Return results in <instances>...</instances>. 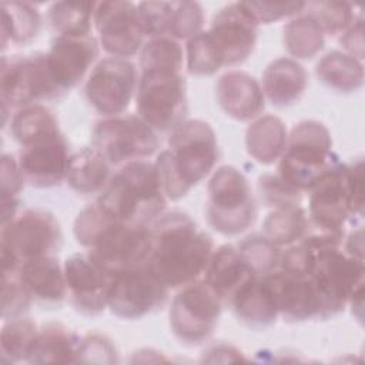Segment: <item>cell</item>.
<instances>
[{"instance_id":"d6a6232c","label":"cell","mask_w":365,"mask_h":365,"mask_svg":"<svg viewBox=\"0 0 365 365\" xmlns=\"http://www.w3.org/2000/svg\"><path fill=\"white\" fill-rule=\"evenodd\" d=\"M309 217L299 205L275 208L262 222L264 235L275 245L289 247L309 234Z\"/></svg>"},{"instance_id":"cb8c5ba5","label":"cell","mask_w":365,"mask_h":365,"mask_svg":"<svg viewBox=\"0 0 365 365\" xmlns=\"http://www.w3.org/2000/svg\"><path fill=\"white\" fill-rule=\"evenodd\" d=\"M308 74L292 58L279 57L272 60L262 74L264 96L275 107H288L301 100L307 90Z\"/></svg>"},{"instance_id":"7bdbcfd3","label":"cell","mask_w":365,"mask_h":365,"mask_svg":"<svg viewBox=\"0 0 365 365\" xmlns=\"http://www.w3.org/2000/svg\"><path fill=\"white\" fill-rule=\"evenodd\" d=\"M24 178L20 173L17 160L9 154L1 155V177H0V194H1V225L7 224L17 215L19 194L23 188Z\"/></svg>"},{"instance_id":"44dd1931","label":"cell","mask_w":365,"mask_h":365,"mask_svg":"<svg viewBox=\"0 0 365 365\" xmlns=\"http://www.w3.org/2000/svg\"><path fill=\"white\" fill-rule=\"evenodd\" d=\"M267 279L282 318L297 322L319 317V298L308 275L278 268Z\"/></svg>"},{"instance_id":"c3c4849f","label":"cell","mask_w":365,"mask_h":365,"mask_svg":"<svg viewBox=\"0 0 365 365\" xmlns=\"http://www.w3.org/2000/svg\"><path fill=\"white\" fill-rule=\"evenodd\" d=\"M346 177H348V188H349L354 217L355 215L361 217L364 210V161L362 158H358L351 164H346Z\"/></svg>"},{"instance_id":"4dcf8cb0","label":"cell","mask_w":365,"mask_h":365,"mask_svg":"<svg viewBox=\"0 0 365 365\" xmlns=\"http://www.w3.org/2000/svg\"><path fill=\"white\" fill-rule=\"evenodd\" d=\"M14 140L21 145H31L61 135L57 118L41 104L19 108L10 123Z\"/></svg>"},{"instance_id":"2e32d148","label":"cell","mask_w":365,"mask_h":365,"mask_svg":"<svg viewBox=\"0 0 365 365\" xmlns=\"http://www.w3.org/2000/svg\"><path fill=\"white\" fill-rule=\"evenodd\" d=\"M151 251L148 227L117 222L88 248V257L111 275L145 264Z\"/></svg>"},{"instance_id":"7c38bea8","label":"cell","mask_w":365,"mask_h":365,"mask_svg":"<svg viewBox=\"0 0 365 365\" xmlns=\"http://www.w3.org/2000/svg\"><path fill=\"white\" fill-rule=\"evenodd\" d=\"M167 297L168 288L145 262L113 275L107 308L118 318L138 319L161 308Z\"/></svg>"},{"instance_id":"1f68e13d","label":"cell","mask_w":365,"mask_h":365,"mask_svg":"<svg viewBox=\"0 0 365 365\" xmlns=\"http://www.w3.org/2000/svg\"><path fill=\"white\" fill-rule=\"evenodd\" d=\"M317 77L329 88L341 93H352L362 87L364 66L345 51H331L317 64Z\"/></svg>"},{"instance_id":"f6af8a7d","label":"cell","mask_w":365,"mask_h":365,"mask_svg":"<svg viewBox=\"0 0 365 365\" xmlns=\"http://www.w3.org/2000/svg\"><path fill=\"white\" fill-rule=\"evenodd\" d=\"M258 187L261 197L267 205L275 208L299 205L301 192L287 184L278 174L261 177Z\"/></svg>"},{"instance_id":"f907efd6","label":"cell","mask_w":365,"mask_h":365,"mask_svg":"<svg viewBox=\"0 0 365 365\" xmlns=\"http://www.w3.org/2000/svg\"><path fill=\"white\" fill-rule=\"evenodd\" d=\"M204 362H231V361H245L242 352L230 344H215L204 351Z\"/></svg>"},{"instance_id":"7a4b0ae2","label":"cell","mask_w":365,"mask_h":365,"mask_svg":"<svg viewBox=\"0 0 365 365\" xmlns=\"http://www.w3.org/2000/svg\"><path fill=\"white\" fill-rule=\"evenodd\" d=\"M148 267L168 288H182L201 275L214 252L212 238L181 211L161 214L148 227Z\"/></svg>"},{"instance_id":"277c9868","label":"cell","mask_w":365,"mask_h":365,"mask_svg":"<svg viewBox=\"0 0 365 365\" xmlns=\"http://www.w3.org/2000/svg\"><path fill=\"white\" fill-rule=\"evenodd\" d=\"M97 202L124 224L147 227L164 212L167 197L155 165L143 160L121 165Z\"/></svg>"},{"instance_id":"d590c367","label":"cell","mask_w":365,"mask_h":365,"mask_svg":"<svg viewBox=\"0 0 365 365\" xmlns=\"http://www.w3.org/2000/svg\"><path fill=\"white\" fill-rule=\"evenodd\" d=\"M37 334V325L27 318L6 321L0 334L1 362L13 364L27 361Z\"/></svg>"},{"instance_id":"f546056e","label":"cell","mask_w":365,"mask_h":365,"mask_svg":"<svg viewBox=\"0 0 365 365\" xmlns=\"http://www.w3.org/2000/svg\"><path fill=\"white\" fill-rule=\"evenodd\" d=\"M1 48L9 44L24 46L33 41L41 27L38 10L24 1H1Z\"/></svg>"},{"instance_id":"5bb4252c","label":"cell","mask_w":365,"mask_h":365,"mask_svg":"<svg viewBox=\"0 0 365 365\" xmlns=\"http://www.w3.org/2000/svg\"><path fill=\"white\" fill-rule=\"evenodd\" d=\"M93 23L103 48L117 58L134 56L147 37L138 9L130 1H101L94 10Z\"/></svg>"},{"instance_id":"d4e9b609","label":"cell","mask_w":365,"mask_h":365,"mask_svg":"<svg viewBox=\"0 0 365 365\" xmlns=\"http://www.w3.org/2000/svg\"><path fill=\"white\" fill-rule=\"evenodd\" d=\"M17 277L29 294L44 302H60L67 294L64 267L54 257H40L24 261Z\"/></svg>"},{"instance_id":"ee69618b","label":"cell","mask_w":365,"mask_h":365,"mask_svg":"<svg viewBox=\"0 0 365 365\" xmlns=\"http://www.w3.org/2000/svg\"><path fill=\"white\" fill-rule=\"evenodd\" d=\"M33 297L20 282L17 272L1 274V317L3 319L20 318L31 305Z\"/></svg>"},{"instance_id":"836d02e7","label":"cell","mask_w":365,"mask_h":365,"mask_svg":"<svg viewBox=\"0 0 365 365\" xmlns=\"http://www.w3.org/2000/svg\"><path fill=\"white\" fill-rule=\"evenodd\" d=\"M282 40L292 57L311 60L324 48L325 33L309 14H301L284 26Z\"/></svg>"},{"instance_id":"74e56055","label":"cell","mask_w":365,"mask_h":365,"mask_svg":"<svg viewBox=\"0 0 365 365\" xmlns=\"http://www.w3.org/2000/svg\"><path fill=\"white\" fill-rule=\"evenodd\" d=\"M204 10L197 1H168L165 16V37L190 40L202 31Z\"/></svg>"},{"instance_id":"e575fe53","label":"cell","mask_w":365,"mask_h":365,"mask_svg":"<svg viewBox=\"0 0 365 365\" xmlns=\"http://www.w3.org/2000/svg\"><path fill=\"white\" fill-rule=\"evenodd\" d=\"M94 1H57L48 9L50 26L58 36L90 37L94 19Z\"/></svg>"},{"instance_id":"7dc6e473","label":"cell","mask_w":365,"mask_h":365,"mask_svg":"<svg viewBox=\"0 0 365 365\" xmlns=\"http://www.w3.org/2000/svg\"><path fill=\"white\" fill-rule=\"evenodd\" d=\"M77 362L91 364H113L117 362V352L111 341L98 334L81 336Z\"/></svg>"},{"instance_id":"5b68a950","label":"cell","mask_w":365,"mask_h":365,"mask_svg":"<svg viewBox=\"0 0 365 365\" xmlns=\"http://www.w3.org/2000/svg\"><path fill=\"white\" fill-rule=\"evenodd\" d=\"M328 128L315 120L298 123L288 135L278 164V175L301 194L314 185L336 164Z\"/></svg>"},{"instance_id":"681fc988","label":"cell","mask_w":365,"mask_h":365,"mask_svg":"<svg viewBox=\"0 0 365 365\" xmlns=\"http://www.w3.org/2000/svg\"><path fill=\"white\" fill-rule=\"evenodd\" d=\"M339 43L342 44L346 54L358 58L359 61L364 58V20H362V17L356 19L354 21V24L342 33Z\"/></svg>"},{"instance_id":"8fae6325","label":"cell","mask_w":365,"mask_h":365,"mask_svg":"<svg viewBox=\"0 0 365 365\" xmlns=\"http://www.w3.org/2000/svg\"><path fill=\"white\" fill-rule=\"evenodd\" d=\"M221 308L222 302L204 281L185 285L171 302V331L181 342L201 344L214 332Z\"/></svg>"},{"instance_id":"9a60e30c","label":"cell","mask_w":365,"mask_h":365,"mask_svg":"<svg viewBox=\"0 0 365 365\" xmlns=\"http://www.w3.org/2000/svg\"><path fill=\"white\" fill-rule=\"evenodd\" d=\"M308 217L321 232L344 235L349 217H354L348 188L346 164L336 163L309 191Z\"/></svg>"},{"instance_id":"f35d334b","label":"cell","mask_w":365,"mask_h":365,"mask_svg":"<svg viewBox=\"0 0 365 365\" xmlns=\"http://www.w3.org/2000/svg\"><path fill=\"white\" fill-rule=\"evenodd\" d=\"M237 248L258 277H267L279 268L281 250L264 234L245 237Z\"/></svg>"},{"instance_id":"f1b7e54d","label":"cell","mask_w":365,"mask_h":365,"mask_svg":"<svg viewBox=\"0 0 365 365\" xmlns=\"http://www.w3.org/2000/svg\"><path fill=\"white\" fill-rule=\"evenodd\" d=\"M288 141V133L281 118L275 115L257 117L245 133L248 154L261 164H272L281 158Z\"/></svg>"},{"instance_id":"4fadbf2b","label":"cell","mask_w":365,"mask_h":365,"mask_svg":"<svg viewBox=\"0 0 365 365\" xmlns=\"http://www.w3.org/2000/svg\"><path fill=\"white\" fill-rule=\"evenodd\" d=\"M137 80V70L131 61L117 57L104 58L94 66L86 81V98L100 114L120 115L131 103L138 87Z\"/></svg>"},{"instance_id":"484cf974","label":"cell","mask_w":365,"mask_h":365,"mask_svg":"<svg viewBox=\"0 0 365 365\" xmlns=\"http://www.w3.org/2000/svg\"><path fill=\"white\" fill-rule=\"evenodd\" d=\"M237 318L248 327H268L279 317L267 277H252L230 302Z\"/></svg>"},{"instance_id":"ffe728a7","label":"cell","mask_w":365,"mask_h":365,"mask_svg":"<svg viewBox=\"0 0 365 365\" xmlns=\"http://www.w3.org/2000/svg\"><path fill=\"white\" fill-rule=\"evenodd\" d=\"M46 56L56 84L66 93L86 77L98 57V46L93 37L56 36Z\"/></svg>"},{"instance_id":"30bf717a","label":"cell","mask_w":365,"mask_h":365,"mask_svg":"<svg viewBox=\"0 0 365 365\" xmlns=\"http://www.w3.org/2000/svg\"><path fill=\"white\" fill-rule=\"evenodd\" d=\"M60 245V224L47 210H26L1 225V251L20 264L33 258L48 257Z\"/></svg>"},{"instance_id":"d6986e66","label":"cell","mask_w":365,"mask_h":365,"mask_svg":"<svg viewBox=\"0 0 365 365\" xmlns=\"http://www.w3.org/2000/svg\"><path fill=\"white\" fill-rule=\"evenodd\" d=\"M21 148L17 164L26 182L36 188H50L66 180L71 155L63 134Z\"/></svg>"},{"instance_id":"4316f807","label":"cell","mask_w":365,"mask_h":365,"mask_svg":"<svg viewBox=\"0 0 365 365\" xmlns=\"http://www.w3.org/2000/svg\"><path fill=\"white\" fill-rule=\"evenodd\" d=\"M66 181L83 195L101 192L110 181V163L94 147H84L71 154Z\"/></svg>"},{"instance_id":"83f0119b","label":"cell","mask_w":365,"mask_h":365,"mask_svg":"<svg viewBox=\"0 0 365 365\" xmlns=\"http://www.w3.org/2000/svg\"><path fill=\"white\" fill-rule=\"evenodd\" d=\"M81 336L61 324H47L38 329L27 362L31 364H68L77 362Z\"/></svg>"},{"instance_id":"ba28073f","label":"cell","mask_w":365,"mask_h":365,"mask_svg":"<svg viewBox=\"0 0 365 365\" xmlns=\"http://www.w3.org/2000/svg\"><path fill=\"white\" fill-rule=\"evenodd\" d=\"M138 117L155 131H173L185 121L187 93L180 73H143L137 87Z\"/></svg>"},{"instance_id":"6da1fadb","label":"cell","mask_w":365,"mask_h":365,"mask_svg":"<svg viewBox=\"0 0 365 365\" xmlns=\"http://www.w3.org/2000/svg\"><path fill=\"white\" fill-rule=\"evenodd\" d=\"M344 235L308 234L281 252L279 268L309 277L319 298V318L339 314L352 294L364 285V259L342 247Z\"/></svg>"},{"instance_id":"ac0fdd59","label":"cell","mask_w":365,"mask_h":365,"mask_svg":"<svg viewBox=\"0 0 365 365\" xmlns=\"http://www.w3.org/2000/svg\"><path fill=\"white\" fill-rule=\"evenodd\" d=\"M67 291L74 308L84 315H97L107 308L113 275L88 254H74L64 262Z\"/></svg>"},{"instance_id":"603a6c76","label":"cell","mask_w":365,"mask_h":365,"mask_svg":"<svg viewBox=\"0 0 365 365\" xmlns=\"http://www.w3.org/2000/svg\"><path fill=\"white\" fill-rule=\"evenodd\" d=\"M252 277H257L238 248L221 245L214 250L210 262L204 271V282L224 304L232 301L235 294Z\"/></svg>"},{"instance_id":"ab89813d","label":"cell","mask_w":365,"mask_h":365,"mask_svg":"<svg viewBox=\"0 0 365 365\" xmlns=\"http://www.w3.org/2000/svg\"><path fill=\"white\" fill-rule=\"evenodd\" d=\"M118 221L101 204H90L83 208L74 221V237L78 244L91 248Z\"/></svg>"},{"instance_id":"8992f818","label":"cell","mask_w":365,"mask_h":365,"mask_svg":"<svg viewBox=\"0 0 365 365\" xmlns=\"http://www.w3.org/2000/svg\"><path fill=\"white\" fill-rule=\"evenodd\" d=\"M207 220L224 235H237L248 230L257 218V205L245 175L232 165L214 171L207 187Z\"/></svg>"},{"instance_id":"816d5d0a","label":"cell","mask_w":365,"mask_h":365,"mask_svg":"<svg viewBox=\"0 0 365 365\" xmlns=\"http://www.w3.org/2000/svg\"><path fill=\"white\" fill-rule=\"evenodd\" d=\"M345 252H348L349 255L358 258V259H364L362 257V250H364V241H362V230H356L354 231L345 241V244L342 245Z\"/></svg>"},{"instance_id":"3957f363","label":"cell","mask_w":365,"mask_h":365,"mask_svg":"<svg viewBox=\"0 0 365 365\" xmlns=\"http://www.w3.org/2000/svg\"><path fill=\"white\" fill-rule=\"evenodd\" d=\"M218 143L212 127L202 120H185L171 131L168 150L154 165L167 200L177 201L215 167Z\"/></svg>"},{"instance_id":"b9f144b4","label":"cell","mask_w":365,"mask_h":365,"mask_svg":"<svg viewBox=\"0 0 365 365\" xmlns=\"http://www.w3.org/2000/svg\"><path fill=\"white\" fill-rule=\"evenodd\" d=\"M309 14L322 29L324 33L331 36L342 34L356 20L354 6L345 1H315L307 3Z\"/></svg>"},{"instance_id":"e0dca14e","label":"cell","mask_w":365,"mask_h":365,"mask_svg":"<svg viewBox=\"0 0 365 365\" xmlns=\"http://www.w3.org/2000/svg\"><path fill=\"white\" fill-rule=\"evenodd\" d=\"M258 26L244 1L227 4L214 16L208 33L221 54L224 67L241 64L251 56Z\"/></svg>"},{"instance_id":"bcb514c9","label":"cell","mask_w":365,"mask_h":365,"mask_svg":"<svg viewBox=\"0 0 365 365\" xmlns=\"http://www.w3.org/2000/svg\"><path fill=\"white\" fill-rule=\"evenodd\" d=\"M258 24H269L285 17L297 16L305 9L304 1H244Z\"/></svg>"},{"instance_id":"60d3db41","label":"cell","mask_w":365,"mask_h":365,"mask_svg":"<svg viewBox=\"0 0 365 365\" xmlns=\"http://www.w3.org/2000/svg\"><path fill=\"white\" fill-rule=\"evenodd\" d=\"M224 67L221 54L210 36L202 30L187 43V68L192 76H212Z\"/></svg>"},{"instance_id":"8d00e7d4","label":"cell","mask_w":365,"mask_h":365,"mask_svg":"<svg viewBox=\"0 0 365 365\" xmlns=\"http://www.w3.org/2000/svg\"><path fill=\"white\" fill-rule=\"evenodd\" d=\"M181 66L182 48L177 40L170 37H155L147 41L141 48L140 67L143 73H180Z\"/></svg>"},{"instance_id":"7402d4cb","label":"cell","mask_w":365,"mask_h":365,"mask_svg":"<svg viewBox=\"0 0 365 365\" xmlns=\"http://www.w3.org/2000/svg\"><path fill=\"white\" fill-rule=\"evenodd\" d=\"M215 96L222 111L238 121L257 118L265 107L262 87L245 71L222 74L217 81Z\"/></svg>"},{"instance_id":"52a82bcc","label":"cell","mask_w":365,"mask_h":365,"mask_svg":"<svg viewBox=\"0 0 365 365\" xmlns=\"http://www.w3.org/2000/svg\"><path fill=\"white\" fill-rule=\"evenodd\" d=\"M0 91L4 110L56 100L64 94L50 73L44 53L3 57Z\"/></svg>"},{"instance_id":"9c48e42d","label":"cell","mask_w":365,"mask_h":365,"mask_svg":"<svg viewBox=\"0 0 365 365\" xmlns=\"http://www.w3.org/2000/svg\"><path fill=\"white\" fill-rule=\"evenodd\" d=\"M91 137L93 147L110 165L143 161L158 148L155 130L135 115L107 117L94 125Z\"/></svg>"}]
</instances>
